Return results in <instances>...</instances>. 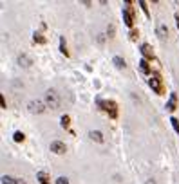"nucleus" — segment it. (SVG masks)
Segmentation results:
<instances>
[{
    "instance_id": "nucleus-1",
    "label": "nucleus",
    "mask_w": 179,
    "mask_h": 184,
    "mask_svg": "<svg viewBox=\"0 0 179 184\" xmlns=\"http://www.w3.org/2000/svg\"><path fill=\"white\" fill-rule=\"evenodd\" d=\"M98 107L101 110H105L110 117H116L118 116V105L114 101H105V99H98Z\"/></svg>"
},
{
    "instance_id": "nucleus-2",
    "label": "nucleus",
    "mask_w": 179,
    "mask_h": 184,
    "mask_svg": "<svg viewBox=\"0 0 179 184\" xmlns=\"http://www.w3.org/2000/svg\"><path fill=\"white\" fill-rule=\"evenodd\" d=\"M45 105L51 108H58L60 107V98L54 90H47L45 92Z\"/></svg>"
},
{
    "instance_id": "nucleus-3",
    "label": "nucleus",
    "mask_w": 179,
    "mask_h": 184,
    "mask_svg": "<svg viewBox=\"0 0 179 184\" xmlns=\"http://www.w3.org/2000/svg\"><path fill=\"white\" fill-rule=\"evenodd\" d=\"M27 108H29L31 114H42L43 110H45V105H43L40 99H33V101L27 103Z\"/></svg>"
},
{
    "instance_id": "nucleus-4",
    "label": "nucleus",
    "mask_w": 179,
    "mask_h": 184,
    "mask_svg": "<svg viewBox=\"0 0 179 184\" xmlns=\"http://www.w3.org/2000/svg\"><path fill=\"white\" fill-rule=\"evenodd\" d=\"M148 85H150V89L156 92V94H161V92H163V83H161V78H159L158 74H154V76L148 80Z\"/></svg>"
},
{
    "instance_id": "nucleus-5",
    "label": "nucleus",
    "mask_w": 179,
    "mask_h": 184,
    "mask_svg": "<svg viewBox=\"0 0 179 184\" xmlns=\"http://www.w3.org/2000/svg\"><path fill=\"white\" fill-rule=\"evenodd\" d=\"M121 15H123V22H125L128 27H132V24H134V9L132 7H125Z\"/></svg>"
},
{
    "instance_id": "nucleus-6",
    "label": "nucleus",
    "mask_w": 179,
    "mask_h": 184,
    "mask_svg": "<svg viewBox=\"0 0 179 184\" xmlns=\"http://www.w3.org/2000/svg\"><path fill=\"white\" fill-rule=\"evenodd\" d=\"M65 144L62 143V141H53L51 143V152H54V153H58V155H62V153H65Z\"/></svg>"
},
{
    "instance_id": "nucleus-7",
    "label": "nucleus",
    "mask_w": 179,
    "mask_h": 184,
    "mask_svg": "<svg viewBox=\"0 0 179 184\" xmlns=\"http://www.w3.org/2000/svg\"><path fill=\"white\" fill-rule=\"evenodd\" d=\"M141 54L145 56V60H150V58L154 56V52H152V47H150L148 43H143V45H141Z\"/></svg>"
},
{
    "instance_id": "nucleus-8",
    "label": "nucleus",
    "mask_w": 179,
    "mask_h": 184,
    "mask_svg": "<svg viewBox=\"0 0 179 184\" xmlns=\"http://www.w3.org/2000/svg\"><path fill=\"white\" fill-rule=\"evenodd\" d=\"M176 107H177V96L176 94H170V99H168V103H167V110H176Z\"/></svg>"
},
{
    "instance_id": "nucleus-9",
    "label": "nucleus",
    "mask_w": 179,
    "mask_h": 184,
    "mask_svg": "<svg viewBox=\"0 0 179 184\" xmlns=\"http://www.w3.org/2000/svg\"><path fill=\"white\" fill-rule=\"evenodd\" d=\"M156 33H158L159 38H167V36H168V29H167V25H165V24H159L158 29H156Z\"/></svg>"
},
{
    "instance_id": "nucleus-10",
    "label": "nucleus",
    "mask_w": 179,
    "mask_h": 184,
    "mask_svg": "<svg viewBox=\"0 0 179 184\" xmlns=\"http://www.w3.org/2000/svg\"><path fill=\"white\" fill-rule=\"evenodd\" d=\"M89 137L96 141V143H103V134L98 132V130H92V132H89Z\"/></svg>"
},
{
    "instance_id": "nucleus-11",
    "label": "nucleus",
    "mask_w": 179,
    "mask_h": 184,
    "mask_svg": "<svg viewBox=\"0 0 179 184\" xmlns=\"http://www.w3.org/2000/svg\"><path fill=\"white\" fill-rule=\"evenodd\" d=\"M18 63H20L22 67H29L33 61H31V58H29L27 54H20V56H18Z\"/></svg>"
},
{
    "instance_id": "nucleus-12",
    "label": "nucleus",
    "mask_w": 179,
    "mask_h": 184,
    "mask_svg": "<svg viewBox=\"0 0 179 184\" xmlns=\"http://www.w3.org/2000/svg\"><path fill=\"white\" fill-rule=\"evenodd\" d=\"M139 69H141V72H143V74H150V65H148V61L145 60V58L139 61Z\"/></svg>"
},
{
    "instance_id": "nucleus-13",
    "label": "nucleus",
    "mask_w": 179,
    "mask_h": 184,
    "mask_svg": "<svg viewBox=\"0 0 179 184\" xmlns=\"http://www.w3.org/2000/svg\"><path fill=\"white\" fill-rule=\"evenodd\" d=\"M36 179H38L40 184H49V177H47L45 172H38V173H36Z\"/></svg>"
},
{
    "instance_id": "nucleus-14",
    "label": "nucleus",
    "mask_w": 179,
    "mask_h": 184,
    "mask_svg": "<svg viewBox=\"0 0 179 184\" xmlns=\"http://www.w3.org/2000/svg\"><path fill=\"white\" fill-rule=\"evenodd\" d=\"M112 63L116 65L118 69H123V67H125V60H123L121 56H114V58H112Z\"/></svg>"
},
{
    "instance_id": "nucleus-15",
    "label": "nucleus",
    "mask_w": 179,
    "mask_h": 184,
    "mask_svg": "<svg viewBox=\"0 0 179 184\" xmlns=\"http://www.w3.org/2000/svg\"><path fill=\"white\" fill-rule=\"evenodd\" d=\"M60 51H62V54L69 56V51H67V45H65V40H63V36L60 38Z\"/></svg>"
},
{
    "instance_id": "nucleus-16",
    "label": "nucleus",
    "mask_w": 179,
    "mask_h": 184,
    "mask_svg": "<svg viewBox=\"0 0 179 184\" xmlns=\"http://www.w3.org/2000/svg\"><path fill=\"white\" fill-rule=\"evenodd\" d=\"M2 184H16V179H13L9 175H4L2 177Z\"/></svg>"
},
{
    "instance_id": "nucleus-17",
    "label": "nucleus",
    "mask_w": 179,
    "mask_h": 184,
    "mask_svg": "<svg viewBox=\"0 0 179 184\" xmlns=\"http://www.w3.org/2000/svg\"><path fill=\"white\" fill-rule=\"evenodd\" d=\"M24 137H25V135H24L22 132H15V134H13V139H15L16 143H22V141H24Z\"/></svg>"
},
{
    "instance_id": "nucleus-18",
    "label": "nucleus",
    "mask_w": 179,
    "mask_h": 184,
    "mask_svg": "<svg viewBox=\"0 0 179 184\" xmlns=\"http://www.w3.org/2000/svg\"><path fill=\"white\" fill-rule=\"evenodd\" d=\"M170 123H172V126H174V130L179 134V121L176 119V117H170Z\"/></svg>"
},
{
    "instance_id": "nucleus-19",
    "label": "nucleus",
    "mask_w": 179,
    "mask_h": 184,
    "mask_svg": "<svg viewBox=\"0 0 179 184\" xmlns=\"http://www.w3.org/2000/svg\"><path fill=\"white\" fill-rule=\"evenodd\" d=\"M69 121H71V117H69V116H62V126H63V128H67V126H69Z\"/></svg>"
},
{
    "instance_id": "nucleus-20",
    "label": "nucleus",
    "mask_w": 179,
    "mask_h": 184,
    "mask_svg": "<svg viewBox=\"0 0 179 184\" xmlns=\"http://www.w3.org/2000/svg\"><path fill=\"white\" fill-rule=\"evenodd\" d=\"M34 42H38V43H43L45 40H43V36L40 34V33H34Z\"/></svg>"
},
{
    "instance_id": "nucleus-21",
    "label": "nucleus",
    "mask_w": 179,
    "mask_h": 184,
    "mask_svg": "<svg viewBox=\"0 0 179 184\" xmlns=\"http://www.w3.org/2000/svg\"><path fill=\"white\" fill-rule=\"evenodd\" d=\"M56 184H69V179H65V177H58V179H56Z\"/></svg>"
},
{
    "instance_id": "nucleus-22",
    "label": "nucleus",
    "mask_w": 179,
    "mask_h": 184,
    "mask_svg": "<svg viewBox=\"0 0 179 184\" xmlns=\"http://www.w3.org/2000/svg\"><path fill=\"white\" fill-rule=\"evenodd\" d=\"M139 6L143 7V11H145V15L148 16V7H147V2H143V0H139Z\"/></svg>"
},
{
    "instance_id": "nucleus-23",
    "label": "nucleus",
    "mask_w": 179,
    "mask_h": 184,
    "mask_svg": "<svg viewBox=\"0 0 179 184\" xmlns=\"http://www.w3.org/2000/svg\"><path fill=\"white\" fill-rule=\"evenodd\" d=\"M137 36V31H132V33H130V38H132V40H134V38H136Z\"/></svg>"
},
{
    "instance_id": "nucleus-24",
    "label": "nucleus",
    "mask_w": 179,
    "mask_h": 184,
    "mask_svg": "<svg viewBox=\"0 0 179 184\" xmlns=\"http://www.w3.org/2000/svg\"><path fill=\"white\" fill-rule=\"evenodd\" d=\"M16 184H25V181L24 179H16Z\"/></svg>"
},
{
    "instance_id": "nucleus-25",
    "label": "nucleus",
    "mask_w": 179,
    "mask_h": 184,
    "mask_svg": "<svg viewBox=\"0 0 179 184\" xmlns=\"http://www.w3.org/2000/svg\"><path fill=\"white\" fill-rule=\"evenodd\" d=\"M145 184H156V181H152V179H148V181H147Z\"/></svg>"
},
{
    "instance_id": "nucleus-26",
    "label": "nucleus",
    "mask_w": 179,
    "mask_h": 184,
    "mask_svg": "<svg viewBox=\"0 0 179 184\" xmlns=\"http://www.w3.org/2000/svg\"><path fill=\"white\" fill-rule=\"evenodd\" d=\"M176 20H177V27H179V13L176 15Z\"/></svg>"
}]
</instances>
